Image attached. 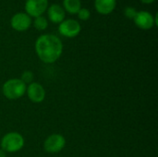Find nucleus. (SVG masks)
<instances>
[{
  "instance_id": "f257e3e1",
  "label": "nucleus",
  "mask_w": 158,
  "mask_h": 157,
  "mask_svg": "<svg viewBox=\"0 0 158 157\" xmlns=\"http://www.w3.org/2000/svg\"><path fill=\"white\" fill-rule=\"evenodd\" d=\"M35 52L41 61L45 64H53L61 56L63 43L54 34H43L35 42Z\"/></svg>"
},
{
  "instance_id": "f03ea898",
  "label": "nucleus",
  "mask_w": 158,
  "mask_h": 157,
  "mask_svg": "<svg viewBox=\"0 0 158 157\" xmlns=\"http://www.w3.org/2000/svg\"><path fill=\"white\" fill-rule=\"evenodd\" d=\"M26 89L27 85L20 79H9L3 84L2 93L8 100H17L25 94Z\"/></svg>"
},
{
  "instance_id": "7ed1b4c3",
  "label": "nucleus",
  "mask_w": 158,
  "mask_h": 157,
  "mask_svg": "<svg viewBox=\"0 0 158 157\" xmlns=\"http://www.w3.org/2000/svg\"><path fill=\"white\" fill-rule=\"evenodd\" d=\"M24 144L23 136L15 131L5 134L0 142V147L6 153H17L23 148Z\"/></svg>"
},
{
  "instance_id": "20e7f679",
  "label": "nucleus",
  "mask_w": 158,
  "mask_h": 157,
  "mask_svg": "<svg viewBox=\"0 0 158 157\" xmlns=\"http://www.w3.org/2000/svg\"><path fill=\"white\" fill-rule=\"evenodd\" d=\"M66 145V139L58 133L51 134L48 136L44 143V151L49 154H56L61 152Z\"/></svg>"
},
{
  "instance_id": "39448f33",
  "label": "nucleus",
  "mask_w": 158,
  "mask_h": 157,
  "mask_svg": "<svg viewBox=\"0 0 158 157\" xmlns=\"http://www.w3.org/2000/svg\"><path fill=\"white\" fill-rule=\"evenodd\" d=\"M81 31V27L79 21L72 19H64L61 23H59L58 26L59 33L67 38H74L78 36Z\"/></svg>"
},
{
  "instance_id": "423d86ee",
  "label": "nucleus",
  "mask_w": 158,
  "mask_h": 157,
  "mask_svg": "<svg viewBox=\"0 0 158 157\" xmlns=\"http://www.w3.org/2000/svg\"><path fill=\"white\" fill-rule=\"evenodd\" d=\"M48 0H26L25 11L31 18H37L43 16L47 10Z\"/></svg>"
},
{
  "instance_id": "0eeeda50",
  "label": "nucleus",
  "mask_w": 158,
  "mask_h": 157,
  "mask_svg": "<svg viewBox=\"0 0 158 157\" xmlns=\"http://www.w3.org/2000/svg\"><path fill=\"white\" fill-rule=\"evenodd\" d=\"M10 25L17 31H25L31 27V19L28 14L24 12H19L11 18Z\"/></svg>"
},
{
  "instance_id": "6e6552de",
  "label": "nucleus",
  "mask_w": 158,
  "mask_h": 157,
  "mask_svg": "<svg viewBox=\"0 0 158 157\" xmlns=\"http://www.w3.org/2000/svg\"><path fill=\"white\" fill-rule=\"evenodd\" d=\"M133 20L135 25L142 30H150L155 26V18L148 11H137Z\"/></svg>"
},
{
  "instance_id": "1a4fd4ad",
  "label": "nucleus",
  "mask_w": 158,
  "mask_h": 157,
  "mask_svg": "<svg viewBox=\"0 0 158 157\" xmlns=\"http://www.w3.org/2000/svg\"><path fill=\"white\" fill-rule=\"evenodd\" d=\"M28 98L34 104L42 103L45 98V90L38 82H31L26 89Z\"/></svg>"
},
{
  "instance_id": "9d476101",
  "label": "nucleus",
  "mask_w": 158,
  "mask_h": 157,
  "mask_svg": "<svg viewBox=\"0 0 158 157\" xmlns=\"http://www.w3.org/2000/svg\"><path fill=\"white\" fill-rule=\"evenodd\" d=\"M66 11L58 4H53L47 7V16L48 19L53 23H61L65 19Z\"/></svg>"
},
{
  "instance_id": "9b49d317",
  "label": "nucleus",
  "mask_w": 158,
  "mask_h": 157,
  "mask_svg": "<svg viewBox=\"0 0 158 157\" xmlns=\"http://www.w3.org/2000/svg\"><path fill=\"white\" fill-rule=\"evenodd\" d=\"M117 6V0H95L94 6L96 11L102 15H108L114 11Z\"/></svg>"
},
{
  "instance_id": "f8f14e48",
  "label": "nucleus",
  "mask_w": 158,
  "mask_h": 157,
  "mask_svg": "<svg viewBox=\"0 0 158 157\" xmlns=\"http://www.w3.org/2000/svg\"><path fill=\"white\" fill-rule=\"evenodd\" d=\"M63 8L69 14H77L81 8V0H63Z\"/></svg>"
},
{
  "instance_id": "ddd939ff",
  "label": "nucleus",
  "mask_w": 158,
  "mask_h": 157,
  "mask_svg": "<svg viewBox=\"0 0 158 157\" xmlns=\"http://www.w3.org/2000/svg\"><path fill=\"white\" fill-rule=\"evenodd\" d=\"M33 26L38 31H44L48 26V22H47L46 18L44 16H40V17L35 18V19L33 21Z\"/></svg>"
},
{
  "instance_id": "4468645a",
  "label": "nucleus",
  "mask_w": 158,
  "mask_h": 157,
  "mask_svg": "<svg viewBox=\"0 0 158 157\" xmlns=\"http://www.w3.org/2000/svg\"><path fill=\"white\" fill-rule=\"evenodd\" d=\"M20 81L22 82H24L26 85L27 84H31V82H33V73L31 71L26 70L21 74V78Z\"/></svg>"
},
{
  "instance_id": "2eb2a0df",
  "label": "nucleus",
  "mask_w": 158,
  "mask_h": 157,
  "mask_svg": "<svg viewBox=\"0 0 158 157\" xmlns=\"http://www.w3.org/2000/svg\"><path fill=\"white\" fill-rule=\"evenodd\" d=\"M78 18L81 19V20H83V21H86L90 19L91 17V12L88 8H81L79 11H78Z\"/></svg>"
},
{
  "instance_id": "dca6fc26",
  "label": "nucleus",
  "mask_w": 158,
  "mask_h": 157,
  "mask_svg": "<svg viewBox=\"0 0 158 157\" xmlns=\"http://www.w3.org/2000/svg\"><path fill=\"white\" fill-rule=\"evenodd\" d=\"M136 14H137V11H136V9H135L134 7H132V6H127V7L124 9V15H125L127 18L131 19H133L134 17L136 16Z\"/></svg>"
},
{
  "instance_id": "f3484780",
  "label": "nucleus",
  "mask_w": 158,
  "mask_h": 157,
  "mask_svg": "<svg viewBox=\"0 0 158 157\" xmlns=\"http://www.w3.org/2000/svg\"><path fill=\"white\" fill-rule=\"evenodd\" d=\"M143 4H152V3H154L156 0H141Z\"/></svg>"
},
{
  "instance_id": "a211bd4d",
  "label": "nucleus",
  "mask_w": 158,
  "mask_h": 157,
  "mask_svg": "<svg viewBox=\"0 0 158 157\" xmlns=\"http://www.w3.org/2000/svg\"><path fill=\"white\" fill-rule=\"evenodd\" d=\"M0 157H6V153L2 149H0Z\"/></svg>"
},
{
  "instance_id": "6ab92c4d",
  "label": "nucleus",
  "mask_w": 158,
  "mask_h": 157,
  "mask_svg": "<svg viewBox=\"0 0 158 157\" xmlns=\"http://www.w3.org/2000/svg\"><path fill=\"white\" fill-rule=\"evenodd\" d=\"M154 18H155V25H156V26H157L158 25V15L157 14H156V16H155Z\"/></svg>"
}]
</instances>
